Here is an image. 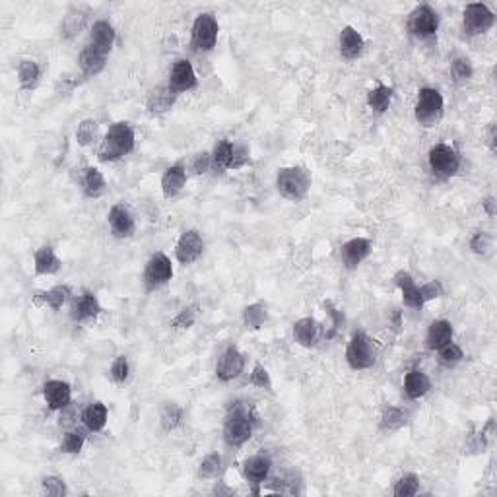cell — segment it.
Instances as JSON below:
<instances>
[{
	"mask_svg": "<svg viewBox=\"0 0 497 497\" xmlns=\"http://www.w3.org/2000/svg\"><path fill=\"white\" fill-rule=\"evenodd\" d=\"M134 129L129 122H115L109 127V131L101 140L99 150H97V157L101 161H117L122 156L131 154L134 150Z\"/></svg>",
	"mask_w": 497,
	"mask_h": 497,
	"instance_id": "obj_1",
	"label": "cell"
},
{
	"mask_svg": "<svg viewBox=\"0 0 497 497\" xmlns=\"http://www.w3.org/2000/svg\"><path fill=\"white\" fill-rule=\"evenodd\" d=\"M311 187V175L305 167H282L276 175V189L288 201L305 199Z\"/></svg>",
	"mask_w": 497,
	"mask_h": 497,
	"instance_id": "obj_2",
	"label": "cell"
},
{
	"mask_svg": "<svg viewBox=\"0 0 497 497\" xmlns=\"http://www.w3.org/2000/svg\"><path fill=\"white\" fill-rule=\"evenodd\" d=\"M251 435H253V419L247 408L241 406V402H237L227 414L224 424V439L229 447H241L251 439Z\"/></svg>",
	"mask_w": 497,
	"mask_h": 497,
	"instance_id": "obj_3",
	"label": "cell"
},
{
	"mask_svg": "<svg viewBox=\"0 0 497 497\" xmlns=\"http://www.w3.org/2000/svg\"><path fill=\"white\" fill-rule=\"evenodd\" d=\"M346 361L354 371H363L375 366L377 348L366 332H356L346 348Z\"/></svg>",
	"mask_w": 497,
	"mask_h": 497,
	"instance_id": "obj_4",
	"label": "cell"
},
{
	"mask_svg": "<svg viewBox=\"0 0 497 497\" xmlns=\"http://www.w3.org/2000/svg\"><path fill=\"white\" fill-rule=\"evenodd\" d=\"M443 107H445V101H443V96H441L439 89H435V87H422L418 92V101H416V107H414V113H416V119H418L419 124L433 127L441 119Z\"/></svg>",
	"mask_w": 497,
	"mask_h": 497,
	"instance_id": "obj_5",
	"label": "cell"
},
{
	"mask_svg": "<svg viewBox=\"0 0 497 497\" xmlns=\"http://www.w3.org/2000/svg\"><path fill=\"white\" fill-rule=\"evenodd\" d=\"M428 161L431 171L441 179H449V177L456 175L459 167H461L459 152L449 144H435L433 148L429 150Z\"/></svg>",
	"mask_w": 497,
	"mask_h": 497,
	"instance_id": "obj_6",
	"label": "cell"
},
{
	"mask_svg": "<svg viewBox=\"0 0 497 497\" xmlns=\"http://www.w3.org/2000/svg\"><path fill=\"white\" fill-rule=\"evenodd\" d=\"M218 20L212 14H199L192 24V47L196 51L208 52L216 47L218 41Z\"/></svg>",
	"mask_w": 497,
	"mask_h": 497,
	"instance_id": "obj_7",
	"label": "cell"
},
{
	"mask_svg": "<svg viewBox=\"0 0 497 497\" xmlns=\"http://www.w3.org/2000/svg\"><path fill=\"white\" fill-rule=\"evenodd\" d=\"M173 278V264L171 259L166 253H154L150 257L144 268V284L148 289H157L166 286L169 280Z\"/></svg>",
	"mask_w": 497,
	"mask_h": 497,
	"instance_id": "obj_8",
	"label": "cell"
},
{
	"mask_svg": "<svg viewBox=\"0 0 497 497\" xmlns=\"http://www.w3.org/2000/svg\"><path fill=\"white\" fill-rule=\"evenodd\" d=\"M496 24V14L482 2H474L464 8L463 27L468 35H482Z\"/></svg>",
	"mask_w": 497,
	"mask_h": 497,
	"instance_id": "obj_9",
	"label": "cell"
},
{
	"mask_svg": "<svg viewBox=\"0 0 497 497\" xmlns=\"http://www.w3.org/2000/svg\"><path fill=\"white\" fill-rule=\"evenodd\" d=\"M408 29L416 37H422V39L431 37L439 29V14L431 6H428V4H422L408 17Z\"/></svg>",
	"mask_w": 497,
	"mask_h": 497,
	"instance_id": "obj_10",
	"label": "cell"
},
{
	"mask_svg": "<svg viewBox=\"0 0 497 497\" xmlns=\"http://www.w3.org/2000/svg\"><path fill=\"white\" fill-rule=\"evenodd\" d=\"M204 251V239L196 229H187L175 245V257L181 264H192L199 261Z\"/></svg>",
	"mask_w": 497,
	"mask_h": 497,
	"instance_id": "obj_11",
	"label": "cell"
},
{
	"mask_svg": "<svg viewBox=\"0 0 497 497\" xmlns=\"http://www.w3.org/2000/svg\"><path fill=\"white\" fill-rule=\"evenodd\" d=\"M245 367V356L236 348V346H229V348L219 356L218 366H216V377L224 383H229L237 377L243 373Z\"/></svg>",
	"mask_w": 497,
	"mask_h": 497,
	"instance_id": "obj_12",
	"label": "cell"
},
{
	"mask_svg": "<svg viewBox=\"0 0 497 497\" xmlns=\"http://www.w3.org/2000/svg\"><path fill=\"white\" fill-rule=\"evenodd\" d=\"M107 222H109V227H111V233L119 239H124V237H131L136 229V222H134V216L132 212L122 202L115 204L109 210L107 214Z\"/></svg>",
	"mask_w": 497,
	"mask_h": 497,
	"instance_id": "obj_13",
	"label": "cell"
},
{
	"mask_svg": "<svg viewBox=\"0 0 497 497\" xmlns=\"http://www.w3.org/2000/svg\"><path fill=\"white\" fill-rule=\"evenodd\" d=\"M196 84H199V80H196V72L192 69L191 62L187 59H179L175 62L171 74H169V87L175 94L189 92L192 87H196Z\"/></svg>",
	"mask_w": 497,
	"mask_h": 497,
	"instance_id": "obj_14",
	"label": "cell"
},
{
	"mask_svg": "<svg viewBox=\"0 0 497 497\" xmlns=\"http://www.w3.org/2000/svg\"><path fill=\"white\" fill-rule=\"evenodd\" d=\"M371 253V241L366 237H354L350 239L348 243L342 245V262L348 271L358 268L361 262L366 261L367 257Z\"/></svg>",
	"mask_w": 497,
	"mask_h": 497,
	"instance_id": "obj_15",
	"label": "cell"
},
{
	"mask_svg": "<svg viewBox=\"0 0 497 497\" xmlns=\"http://www.w3.org/2000/svg\"><path fill=\"white\" fill-rule=\"evenodd\" d=\"M43 396L51 410H64L70 404V398H72V389L66 381L52 379V381L45 383Z\"/></svg>",
	"mask_w": 497,
	"mask_h": 497,
	"instance_id": "obj_16",
	"label": "cell"
},
{
	"mask_svg": "<svg viewBox=\"0 0 497 497\" xmlns=\"http://www.w3.org/2000/svg\"><path fill=\"white\" fill-rule=\"evenodd\" d=\"M101 311L103 309H101V303H99L96 294L84 291L82 296L74 299L72 309H70V317H72V321L82 323V321H87V319H96Z\"/></svg>",
	"mask_w": 497,
	"mask_h": 497,
	"instance_id": "obj_17",
	"label": "cell"
},
{
	"mask_svg": "<svg viewBox=\"0 0 497 497\" xmlns=\"http://www.w3.org/2000/svg\"><path fill=\"white\" fill-rule=\"evenodd\" d=\"M394 284L398 286L402 294V301L404 305L412 307V309H422L424 307V297H422V291H419V286H416V282L412 278L408 272H398L394 276Z\"/></svg>",
	"mask_w": 497,
	"mask_h": 497,
	"instance_id": "obj_18",
	"label": "cell"
},
{
	"mask_svg": "<svg viewBox=\"0 0 497 497\" xmlns=\"http://www.w3.org/2000/svg\"><path fill=\"white\" fill-rule=\"evenodd\" d=\"M338 43H340V55L344 59H348V61L358 59L359 55L363 52V47H366V41H363L361 34L352 26L342 27Z\"/></svg>",
	"mask_w": 497,
	"mask_h": 497,
	"instance_id": "obj_19",
	"label": "cell"
},
{
	"mask_svg": "<svg viewBox=\"0 0 497 497\" xmlns=\"http://www.w3.org/2000/svg\"><path fill=\"white\" fill-rule=\"evenodd\" d=\"M62 262L61 259L57 257V253L52 251L51 245H43L39 247L34 254V268L35 274L39 276H51V274H57L61 271Z\"/></svg>",
	"mask_w": 497,
	"mask_h": 497,
	"instance_id": "obj_20",
	"label": "cell"
},
{
	"mask_svg": "<svg viewBox=\"0 0 497 497\" xmlns=\"http://www.w3.org/2000/svg\"><path fill=\"white\" fill-rule=\"evenodd\" d=\"M185 185H187V171L181 164L167 167L161 175V192L166 199L177 196L185 189Z\"/></svg>",
	"mask_w": 497,
	"mask_h": 497,
	"instance_id": "obj_21",
	"label": "cell"
},
{
	"mask_svg": "<svg viewBox=\"0 0 497 497\" xmlns=\"http://www.w3.org/2000/svg\"><path fill=\"white\" fill-rule=\"evenodd\" d=\"M453 324L445 321V319H439V321H433L429 324L428 334H426V346L429 350H441L445 344L453 342Z\"/></svg>",
	"mask_w": 497,
	"mask_h": 497,
	"instance_id": "obj_22",
	"label": "cell"
},
{
	"mask_svg": "<svg viewBox=\"0 0 497 497\" xmlns=\"http://www.w3.org/2000/svg\"><path fill=\"white\" fill-rule=\"evenodd\" d=\"M113 43H115V27L111 26L109 22H105V20L96 22L94 27H92V31H89V43L87 45H92V47L97 49V51L109 55Z\"/></svg>",
	"mask_w": 497,
	"mask_h": 497,
	"instance_id": "obj_23",
	"label": "cell"
},
{
	"mask_svg": "<svg viewBox=\"0 0 497 497\" xmlns=\"http://www.w3.org/2000/svg\"><path fill=\"white\" fill-rule=\"evenodd\" d=\"M431 389V381L429 377L422 371V369H412L410 373H406L404 377V393L408 394V398L418 401L422 396H426Z\"/></svg>",
	"mask_w": 497,
	"mask_h": 497,
	"instance_id": "obj_24",
	"label": "cell"
},
{
	"mask_svg": "<svg viewBox=\"0 0 497 497\" xmlns=\"http://www.w3.org/2000/svg\"><path fill=\"white\" fill-rule=\"evenodd\" d=\"M105 62H107V55L94 49L92 45H86L80 52L78 64L86 76H97L105 69Z\"/></svg>",
	"mask_w": 497,
	"mask_h": 497,
	"instance_id": "obj_25",
	"label": "cell"
},
{
	"mask_svg": "<svg viewBox=\"0 0 497 497\" xmlns=\"http://www.w3.org/2000/svg\"><path fill=\"white\" fill-rule=\"evenodd\" d=\"M271 459L264 456V454H254L251 459L245 461L243 466V474L247 480L251 484H261V482L266 480L268 472H271Z\"/></svg>",
	"mask_w": 497,
	"mask_h": 497,
	"instance_id": "obj_26",
	"label": "cell"
},
{
	"mask_svg": "<svg viewBox=\"0 0 497 497\" xmlns=\"http://www.w3.org/2000/svg\"><path fill=\"white\" fill-rule=\"evenodd\" d=\"M107 416H109V412H107V406H105L103 402H92L86 410L82 412V424L89 431L97 433V431H101L105 428Z\"/></svg>",
	"mask_w": 497,
	"mask_h": 497,
	"instance_id": "obj_27",
	"label": "cell"
},
{
	"mask_svg": "<svg viewBox=\"0 0 497 497\" xmlns=\"http://www.w3.org/2000/svg\"><path fill=\"white\" fill-rule=\"evenodd\" d=\"M175 96L177 94L169 86L156 87L148 96V111L154 115L166 113V111L171 109V105L175 103Z\"/></svg>",
	"mask_w": 497,
	"mask_h": 497,
	"instance_id": "obj_28",
	"label": "cell"
},
{
	"mask_svg": "<svg viewBox=\"0 0 497 497\" xmlns=\"http://www.w3.org/2000/svg\"><path fill=\"white\" fill-rule=\"evenodd\" d=\"M394 89L391 86H384V84H377L373 89L367 92V105L377 111V113H384L391 103H393Z\"/></svg>",
	"mask_w": 497,
	"mask_h": 497,
	"instance_id": "obj_29",
	"label": "cell"
},
{
	"mask_svg": "<svg viewBox=\"0 0 497 497\" xmlns=\"http://www.w3.org/2000/svg\"><path fill=\"white\" fill-rule=\"evenodd\" d=\"M317 334H319V323H317L315 319H311V317L299 319V321L294 324V338H296L301 346H305V348L315 346Z\"/></svg>",
	"mask_w": 497,
	"mask_h": 497,
	"instance_id": "obj_30",
	"label": "cell"
},
{
	"mask_svg": "<svg viewBox=\"0 0 497 497\" xmlns=\"http://www.w3.org/2000/svg\"><path fill=\"white\" fill-rule=\"evenodd\" d=\"M233 152H236V144H233L231 140H219L218 144L214 146V152H212V164H214V169H218V171L231 169V164H233Z\"/></svg>",
	"mask_w": 497,
	"mask_h": 497,
	"instance_id": "obj_31",
	"label": "cell"
},
{
	"mask_svg": "<svg viewBox=\"0 0 497 497\" xmlns=\"http://www.w3.org/2000/svg\"><path fill=\"white\" fill-rule=\"evenodd\" d=\"M70 296H72V291H70L69 286H55V288L45 289V291H37V294H35V301H41V303H45L47 307L59 311V309L66 303V299H69Z\"/></svg>",
	"mask_w": 497,
	"mask_h": 497,
	"instance_id": "obj_32",
	"label": "cell"
},
{
	"mask_svg": "<svg viewBox=\"0 0 497 497\" xmlns=\"http://www.w3.org/2000/svg\"><path fill=\"white\" fill-rule=\"evenodd\" d=\"M82 187L89 199H97L105 192V177L97 167H87L82 177Z\"/></svg>",
	"mask_w": 497,
	"mask_h": 497,
	"instance_id": "obj_33",
	"label": "cell"
},
{
	"mask_svg": "<svg viewBox=\"0 0 497 497\" xmlns=\"http://www.w3.org/2000/svg\"><path fill=\"white\" fill-rule=\"evenodd\" d=\"M39 76H41V69H39L37 62L31 61V59L20 61V64H17V80H20V86L24 87V89L34 87Z\"/></svg>",
	"mask_w": 497,
	"mask_h": 497,
	"instance_id": "obj_34",
	"label": "cell"
},
{
	"mask_svg": "<svg viewBox=\"0 0 497 497\" xmlns=\"http://www.w3.org/2000/svg\"><path fill=\"white\" fill-rule=\"evenodd\" d=\"M406 422H408V412L401 406H387L381 414V426L389 431L401 429L402 426H406Z\"/></svg>",
	"mask_w": 497,
	"mask_h": 497,
	"instance_id": "obj_35",
	"label": "cell"
},
{
	"mask_svg": "<svg viewBox=\"0 0 497 497\" xmlns=\"http://www.w3.org/2000/svg\"><path fill=\"white\" fill-rule=\"evenodd\" d=\"M268 313H266V305L262 303H253V305H247L243 311V321L247 329L251 331H259L262 324L266 323Z\"/></svg>",
	"mask_w": 497,
	"mask_h": 497,
	"instance_id": "obj_36",
	"label": "cell"
},
{
	"mask_svg": "<svg viewBox=\"0 0 497 497\" xmlns=\"http://www.w3.org/2000/svg\"><path fill=\"white\" fill-rule=\"evenodd\" d=\"M97 132H99V124L96 119H84L76 129V142L80 146H89L97 138Z\"/></svg>",
	"mask_w": 497,
	"mask_h": 497,
	"instance_id": "obj_37",
	"label": "cell"
},
{
	"mask_svg": "<svg viewBox=\"0 0 497 497\" xmlns=\"http://www.w3.org/2000/svg\"><path fill=\"white\" fill-rule=\"evenodd\" d=\"M419 491V478L416 474H404L401 480L394 484V496L396 497H412Z\"/></svg>",
	"mask_w": 497,
	"mask_h": 497,
	"instance_id": "obj_38",
	"label": "cell"
},
{
	"mask_svg": "<svg viewBox=\"0 0 497 497\" xmlns=\"http://www.w3.org/2000/svg\"><path fill=\"white\" fill-rule=\"evenodd\" d=\"M222 472V456L218 453H210L204 456V461L199 466V476L204 480H212Z\"/></svg>",
	"mask_w": 497,
	"mask_h": 497,
	"instance_id": "obj_39",
	"label": "cell"
},
{
	"mask_svg": "<svg viewBox=\"0 0 497 497\" xmlns=\"http://www.w3.org/2000/svg\"><path fill=\"white\" fill-rule=\"evenodd\" d=\"M437 352H439V361L447 367L456 366V363L463 361L464 358L463 348H461L459 344H454V342H449V344H445L443 348L437 350Z\"/></svg>",
	"mask_w": 497,
	"mask_h": 497,
	"instance_id": "obj_40",
	"label": "cell"
},
{
	"mask_svg": "<svg viewBox=\"0 0 497 497\" xmlns=\"http://www.w3.org/2000/svg\"><path fill=\"white\" fill-rule=\"evenodd\" d=\"M159 418H161V426H164V429H167V431H171V429H175L179 424H181V418H183V410L177 406V404H166L164 408H161V414H159Z\"/></svg>",
	"mask_w": 497,
	"mask_h": 497,
	"instance_id": "obj_41",
	"label": "cell"
},
{
	"mask_svg": "<svg viewBox=\"0 0 497 497\" xmlns=\"http://www.w3.org/2000/svg\"><path fill=\"white\" fill-rule=\"evenodd\" d=\"M451 74H453L454 82H459V84H464V82H468V80L472 78V74H474V69H472V64L468 59H464V57H459V59H454L453 64H451Z\"/></svg>",
	"mask_w": 497,
	"mask_h": 497,
	"instance_id": "obj_42",
	"label": "cell"
},
{
	"mask_svg": "<svg viewBox=\"0 0 497 497\" xmlns=\"http://www.w3.org/2000/svg\"><path fill=\"white\" fill-rule=\"evenodd\" d=\"M84 441H86V435H84L82 431H66V433H64V437H62L61 449L64 451V453L76 454L82 451Z\"/></svg>",
	"mask_w": 497,
	"mask_h": 497,
	"instance_id": "obj_43",
	"label": "cell"
},
{
	"mask_svg": "<svg viewBox=\"0 0 497 497\" xmlns=\"http://www.w3.org/2000/svg\"><path fill=\"white\" fill-rule=\"evenodd\" d=\"M196 315H199V305L185 307V309H181V313L175 317L171 324L175 329H191L196 321Z\"/></svg>",
	"mask_w": 497,
	"mask_h": 497,
	"instance_id": "obj_44",
	"label": "cell"
},
{
	"mask_svg": "<svg viewBox=\"0 0 497 497\" xmlns=\"http://www.w3.org/2000/svg\"><path fill=\"white\" fill-rule=\"evenodd\" d=\"M109 373H111V379H113L115 383H124V381L129 379V373H131L129 359L124 358V356H117Z\"/></svg>",
	"mask_w": 497,
	"mask_h": 497,
	"instance_id": "obj_45",
	"label": "cell"
},
{
	"mask_svg": "<svg viewBox=\"0 0 497 497\" xmlns=\"http://www.w3.org/2000/svg\"><path fill=\"white\" fill-rule=\"evenodd\" d=\"M41 486H43V491L47 494V496L59 497L69 494L66 484H64V480L59 478V476H47V478H43V482H41Z\"/></svg>",
	"mask_w": 497,
	"mask_h": 497,
	"instance_id": "obj_46",
	"label": "cell"
},
{
	"mask_svg": "<svg viewBox=\"0 0 497 497\" xmlns=\"http://www.w3.org/2000/svg\"><path fill=\"white\" fill-rule=\"evenodd\" d=\"M249 383L257 387V389H264V391H272V381H271V373L264 369L262 366H254L253 373H251V379Z\"/></svg>",
	"mask_w": 497,
	"mask_h": 497,
	"instance_id": "obj_47",
	"label": "cell"
},
{
	"mask_svg": "<svg viewBox=\"0 0 497 497\" xmlns=\"http://www.w3.org/2000/svg\"><path fill=\"white\" fill-rule=\"evenodd\" d=\"M324 309H326V313L331 315V319H332V329H331V332L326 334V338H334V334L340 331L342 326H344V323H346V317H344V313H342V311H338L336 307L332 305L331 301H326V303H324Z\"/></svg>",
	"mask_w": 497,
	"mask_h": 497,
	"instance_id": "obj_48",
	"label": "cell"
},
{
	"mask_svg": "<svg viewBox=\"0 0 497 497\" xmlns=\"http://www.w3.org/2000/svg\"><path fill=\"white\" fill-rule=\"evenodd\" d=\"M470 249L476 254H486L491 249V237L486 231H476L470 239Z\"/></svg>",
	"mask_w": 497,
	"mask_h": 497,
	"instance_id": "obj_49",
	"label": "cell"
},
{
	"mask_svg": "<svg viewBox=\"0 0 497 497\" xmlns=\"http://www.w3.org/2000/svg\"><path fill=\"white\" fill-rule=\"evenodd\" d=\"M419 291H422L424 301H431V299H437V297L443 296V286H441L439 280H433V282H428V284L419 286Z\"/></svg>",
	"mask_w": 497,
	"mask_h": 497,
	"instance_id": "obj_50",
	"label": "cell"
},
{
	"mask_svg": "<svg viewBox=\"0 0 497 497\" xmlns=\"http://www.w3.org/2000/svg\"><path fill=\"white\" fill-rule=\"evenodd\" d=\"M212 167H214V164H212V154H199V156L194 157V161H192V171L199 175L208 173Z\"/></svg>",
	"mask_w": 497,
	"mask_h": 497,
	"instance_id": "obj_51",
	"label": "cell"
},
{
	"mask_svg": "<svg viewBox=\"0 0 497 497\" xmlns=\"http://www.w3.org/2000/svg\"><path fill=\"white\" fill-rule=\"evenodd\" d=\"M84 24H86V16L84 14H69V17H66V22H64V29L69 31L70 35H74L78 29H82L84 27Z\"/></svg>",
	"mask_w": 497,
	"mask_h": 497,
	"instance_id": "obj_52",
	"label": "cell"
},
{
	"mask_svg": "<svg viewBox=\"0 0 497 497\" xmlns=\"http://www.w3.org/2000/svg\"><path fill=\"white\" fill-rule=\"evenodd\" d=\"M482 204H484V208L488 212L489 218H494V216H496V199H494V196H488Z\"/></svg>",
	"mask_w": 497,
	"mask_h": 497,
	"instance_id": "obj_53",
	"label": "cell"
},
{
	"mask_svg": "<svg viewBox=\"0 0 497 497\" xmlns=\"http://www.w3.org/2000/svg\"><path fill=\"white\" fill-rule=\"evenodd\" d=\"M214 494H216V496H222V494H233V491H231V489H227L224 484H219V486H216V488H214Z\"/></svg>",
	"mask_w": 497,
	"mask_h": 497,
	"instance_id": "obj_54",
	"label": "cell"
}]
</instances>
